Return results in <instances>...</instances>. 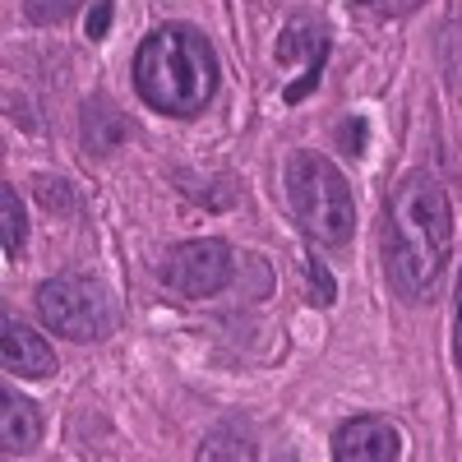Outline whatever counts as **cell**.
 Listing matches in <instances>:
<instances>
[{"label": "cell", "instance_id": "13", "mask_svg": "<svg viewBox=\"0 0 462 462\" xmlns=\"http://www.w3.org/2000/svg\"><path fill=\"white\" fill-rule=\"evenodd\" d=\"M305 278H310V300H315V305H333L337 287H333L328 268H324L319 259H305Z\"/></svg>", "mask_w": 462, "mask_h": 462}, {"label": "cell", "instance_id": "5", "mask_svg": "<svg viewBox=\"0 0 462 462\" xmlns=\"http://www.w3.org/2000/svg\"><path fill=\"white\" fill-rule=\"evenodd\" d=\"M231 273H236V259H231V245L217 241V236H199V241H180L176 250H167L158 278L185 296V300H204V296H217Z\"/></svg>", "mask_w": 462, "mask_h": 462}, {"label": "cell", "instance_id": "9", "mask_svg": "<svg viewBox=\"0 0 462 462\" xmlns=\"http://www.w3.org/2000/svg\"><path fill=\"white\" fill-rule=\"evenodd\" d=\"M79 134H84V148H88V152H116V148L125 143L130 125H125V116L116 111L106 97H88V102H84Z\"/></svg>", "mask_w": 462, "mask_h": 462}, {"label": "cell", "instance_id": "6", "mask_svg": "<svg viewBox=\"0 0 462 462\" xmlns=\"http://www.w3.org/2000/svg\"><path fill=\"white\" fill-rule=\"evenodd\" d=\"M333 457L337 462H393L402 457V435L383 416H352L333 435Z\"/></svg>", "mask_w": 462, "mask_h": 462}, {"label": "cell", "instance_id": "7", "mask_svg": "<svg viewBox=\"0 0 462 462\" xmlns=\"http://www.w3.org/2000/svg\"><path fill=\"white\" fill-rule=\"evenodd\" d=\"M0 356H5V370H14L23 379H47L56 370V352L47 346V337L32 333L19 319H10V315L0 324Z\"/></svg>", "mask_w": 462, "mask_h": 462}, {"label": "cell", "instance_id": "4", "mask_svg": "<svg viewBox=\"0 0 462 462\" xmlns=\"http://www.w3.org/2000/svg\"><path fill=\"white\" fill-rule=\"evenodd\" d=\"M32 300H37L42 324L69 342H97L116 328V305H111L106 287L93 278H79V273L47 278Z\"/></svg>", "mask_w": 462, "mask_h": 462}, {"label": "cell", "instance_id": "14", "mask_svg": "<svg viewBox=\"0 0 462 462\" xmlns=\"http://www.w3.org/2000/svg\"><path fill=\"white\" fill-rule=\"evenodd\" d=\"M111 14H116V5H111V0H93L88 23H84V32L93 37V42H102V37H106V28H111Z\"/></svg>", "mask_w": 462, "mask_h": 462}, {"label": "cell", "instance_id": "10", "mask_svg": "<svg viewBox=\"0 0 462 462\" xmlns=\"http://www.w3.org/2000/svg\"><path fill=\"white\" fill-rule=\"evenodd\" d=\"M300 51H305V56H328V37H324L319 28H310V23H287V32L278 37V51H273V56H278L282 65H291Z\"/></svg>", "mask_w": 462, "mask_h": 462}, {"label": "cell", "instance_id": "1", "mask_svg": "<svg viewBox=\"0 0 462 462\" xmlns=\"http://www.w3.org/2000/svg\"><path fill=\"white\" fill-rule=\"evenodd\" d=\"M453 250V204L435 176H407L389 199L383 222V268L402 300H430Z\"/></svg>", "mask_w": 462, "mask_h": 462}, {"label": "cell", "instance_id": "2", "mask_svg": "<svg viewBox=\"0 0 462 462\" xmlns=\"http://www.w3.org/2000/svg\"><path fill=\"white\" fill-rule=\"evenodd\" d=\"M134 88L162 116H199L217 93L213 42L189 23L152 28L134 51Z\"/></svg>", "mask_w": 462, "mask_h": 462}, {"label": "cell", "instance_id": "15", "mask_svg": "<svg viewBox=\"0 0 462 462\" xmlns=\"http://www.w3.org/2000/svg\"><path fill=\"white\" fill-rule=\"evenodd\" d=\"M37 195H42L47 208H69V189H65V180H42V185H37Z\"/></svg>", "mask_w": 462, "mask_h": 462}, {"label": "cell", "instance_id": "3", "mask_svg": "<svg viewBox=\"0 0 462 462\" xmlns=\"http://www.w3.org/2000/svg\"><path fill=\"white\" fill-rule=\"evenodd\" d=\"M287 204L300 231L319 245H346L356 231V204L346 176L324 152H296L287 162Z\"/></svg>", "mask_w": 462, "mask_h": 462}, {"label": "cell", "instance_id": "16", "mask_svg": "<svg viewBox=\"0 0 462 462\" xmlns=\"http://www.w3.org/2000/svg\"><path fill=\"white\" fill-rule=\"evenodd\" d=\"M453 352H457V365H462V278H457V342H453Z\"/></svg>", "mask_w": 462, "mask_h": 462}, {"label": "cell", "instance_id": "8", "mask_svg": "<svg viewBox=\"0 0 462 462\" xmlns=\"http://www.w3.org/2000/svg\"><path fill=\"white\" fill-rule=\"evenodd\" d=\"M37 439H42V416H37V407L28 398H19L14 389L0 393V448H5L10 457L37 448Z\"/></svg>", "mask_w": 462, "mask_h": 462}, {"label": "cell", "instance_id": "17", "mask_svg": "<svg viewBox=\"0 0 462 462\" xmlns=\"http://www.w3.org/2000/svg\"><path fill=\"white\" fill-rule=\"evenodd\" d=\"M361 5H370V0H361Z\"/></svg>", "mask_w": 462, "mask_h": 462}, {"label": "cell", "instance_id": "11", "mask_svg": "<svg viewBox=\"0 0 462 462\" xmlns=\"http://www.w3.org/2000/svg\"><path fill=\"white\" fill-rule=\"evenodd\" d=\"M0 226H5V254L19 259V250H23V241H28V222H23L19 189H14V185H0Z\"/></svg>", "mask_w": 462, "mask_h": 462}, {"label": "cell", "instance_id": "12", "mask_svg": "<svg viewBox=\"0 0 462 462\" xmlns=\"http://www.w3.org/2000/svg\"><path fill=\"white\" fill-rule=\"evenodd\" d=\"M79 5H84V0H23V14H28L32 23H60V19H69Z\"/></svg>", "mask_w": 462, "mask_h": 462}]
</instances>
